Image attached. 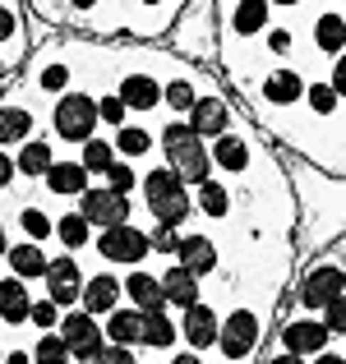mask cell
Masks as SVG:
<instances>
[{"mask_svg": "<svg viewBox=\"0 0 346 364\" xmlns=\"http://www.w3.org/2000/svg\"><path fill=\"white\" fill-rule=\"evenodd\" d=\"M28 360H33V364H70V350H65V341L56 337V332H42L37 346L28 350Z\"/></svg>", "mask_w": 346, "mask_h": 364, "instance_id": "obj_33", "label": "cell"}, {"mask_svg": "<svg viewBox=\"0 0 346 364\" xmlns=\"http://www.w3.org/2000/svg\"><path fill=\"white\" fill-rule=\"evenodd\" d=\"M79 217L88 226H120V222H130V198L125 194H111L107 185H88L79 194Z\"/></svg>", "mask_w": 346, "mask_h": 364, "instance_id": "obj_7", "label": "cell"}, {"mask_svg": "<svg viewBox=\"0 0 346 364\" xmlns=\"http://www.w3.org/2000/svg\"><path fill=\"white\" fill-rule=\"evenodd\" d=\"M189 134H199V139H217V134L231 129V107L222 97H199L194 107H189Z\"/></svg>", "mask_w": 346, "mask_h": 364, "instance_id": "obj_11", "label": "cell"}, {"mask_svg": "<svg viewBox=\"0 0 346 364\" xmlns=\"http://www.w3.org/2000/svg\"><path fill=\"white\" fill-rule=\"evenodd\" d=\"M111 148L120 152V157H148V152H152V134L139 129V124H120Z\"/></svg>", "mask_w": 346, "mask_h": 364, "instance_id": "obj_30", "label": "cell"}, {"mask_svg": "<svg viewBox=\"0 0 346 364\" xmlns=\"http://www.w3.org/2000/svg\"><path fill=\"white\" fill-rule=\"evenodd\" d=\"M9 180H14V157H9V152H0V194L9 189Z\"/></svg>", "mask_w": 346, "mask_h": 364, "instance_id": "obj_46", "label": "cell"}, {"mask_svg": "<svg viewBox=\"0 0 346 364\" xmlns=\"http://www.w3.org/2000/svg\"><path fill=\"white\" fill-rule=\"evenodd\" d=\"M328 332H323V323H314V318H295V323H286V332H282V346H286V355H319V350H328Z\"/></svg>", "mask_w": 346, "mask_h": 364, "instance_id": "obj_12", "label": "cell"}, {"mask_svg": "<svg viewBox=\"0 0 346 364\" xmlns=\"http://www.w3.org/2000/svg\"><path fill=\"white\" fill-rule=\"evenodd\" d=\"M46 189L61 198H79L83 189H88V171L79 166V161H51V171H46Z\"/></svg>", "mask_w": 346, "mask_h": 364, "instance_id": "obj_21", "label": "cell"}, {"mask_svg": "<svg viewBox=\"0 0 346 364\" xmlns=\"http://www.w3.org/2000/svg\"><path fill=\"white\" fill-rule=\"evenodd\" d=\"M268 364H305V360H300V355H286V350H282V355H273Z\"/></svg>", "mask_w": 346, "mask_h": 364, "instance_id": "obj_49", "label": "cell"}, {"mask_svg": "<svg viewBox=\"0 0 346 364\" xmlns=\"http://www.w3.org/2000/svg\"><path fill=\"white\" fill-rule=\"evenodd\" d=\"M342 42H346V18H342V9L319 14V23H314V46H319L323 55H332V60H337V55H342Z\"/></svg>", "mask_w": 346, "mask_h": 364, "instance_id": "obj_26", "label": "cell"}, {"mask_svg": "<svg viewBox=\"0 0 346 364\" xmlns=\"http://www.w3.org/2000/svg\"><path fill=\"white\" fill-rule=\"evenodd\" d=\"M0 74H5V60H0Z\"/></svg>", "mask_w": 346, "mask_h": 364, "instance_id": "obj_56", "label": "cell"}, {"mask_svg": "<svg viewBox=\"0 0 346 364\" xmlns=\"http://www.w3.org/2000/svg\"><path fill=\"white\" fill-rule=\"evenodd\" d=\"M162 102H167L171 111H189V107L199 102V97H194V83H189L185 74H180V79H171L167 88H162Z\"/></svg>", "mask_w": 346, "mask_h": 364, "instance_id": "obj_34", "label": "cell"}, {"mask_svg": "<svg viewBox=\"0 0 346 364\" xmlns=\"http://www.w3.org/2000/svg\"><path fill=\"white\" fill-rule=\"evenodd\" d=\"M98 254L107 258V263H143V258L152 254L148 249V231H139V226L120 222V226H107V231L98 235Z\"/></svg>", "mask_w": 346, "mask_h": 364, "instance_id": "obj_6", "label": "cell"}, {"mask_svg": "<svg viewBox=\"0 0 346 364\" xmlns=\"http://www.w3.org/2000/svg\"><path fill=\"white\" fill-rule=\"evenodd\" d=\"M33 139V111L23 107H0V152L14 148V143Z\"/></svg>", "mask_w": 346, "mask_h": 364, "instance_id": "obj_28", "label": "cell"}, {"mask_svg": "<svg viewBox=\"0 0 346 364\" xmlns=\"http://www.w3.org/2000/svg\"><path fill=\"white\" fill-rule=\"evenodd\" d=\"M70 5H74V9H88V5H98V0H70Z\"/></svg>", "mask_w": 346, "mask_h": 364, "instance_id": "obj_53", "label": "cell"}, {"mask_svg": "<svg viewBox=\"0 0 346 364\" xmlns=\"http://www.w3.org/2000/svg\"><path fill=\"white\" fill-rule=\"evenodd\" d=\"M51 231H56V235H61V245H65V249H70V254H74V249H83V245H88V240H93V226H88V222H83V217H79V213H65V217H61V222H56V226H51Z\"/></svg>", "mask_w": 346, "mask_h": 364, "instance_id": "obj_31", "label": "cell"}, {"mask_svg": "<svg viewBox=\"0 0 346 364\" xmlns=\"http://www.w3.org/2000/svg\"><path fill=\"white\" fill-rule=\"evenodd\" d=\"M176 332H180V337H185L194 350H208V346L217 341V309H213V304H204V300H194L189 309H180Z\"/></svg>", "mask_w": 346, "mask_h": 364, "instance_id": "obj_10", "label": "cell"}, {"mask_svg": "<svg viewBox=\"0 0 346 364\" xmlns=\"http://www.w3.org/2000/svg\"><path fill=\"white\" fill-rule=\"evenodd\" d=\"M115 161V148H111V139H88L83 143V157H79V166L88 171V176H107V166Z\"/></svg>", "mask_w": 346, "mask_h": 364, "instance_id": "obj_32", "label": "cell"}, {"mask_svg": "<svg viewBox=\"0 0 346 364\" xmlns=\"http://www.w3.org/2000/svg\"><path fill=\"white\" fill-rule=\"evenodd\" d=\"M157 286H162V300H167L171 309H189V304L204 295V291H199V277H189L180 263H171L167 272L157 277Z\"/></svg>", "mask_w": 346, "mask_h": 364, "instance_id": "obj_16", "label": "cell"}, {"mask_svg": "<svg viewBox=\"0 0 346 364\" xmlns=\"http://www.w3.org/2000/svg\"><path fill=\"white\" fill-rule=\"evenodd\" d=\"M139 323H143L139 309H111L102 337H107L111 346H130V350H134V346H139Z\"/></svg>", "mask_w": 346, "mask_h": 364, "instance_id": "obj_22", "label": "cell"}, {"mask_svg": "<svg viewBox=\"0 0 346 364\" xmlns=\"http://www.w3.org/2000/svg\"><path fill=\"white\" fill-rule=\"evenodd\" d=\"M28 309H33L28 286L19 282V277H5V282H0V323L19 328V323H28Z\"/></svg>", "mask_w": 346, "mask_h": 364, "instance_id": "obj_20", "label": "cell"}, {"mask_svg": "<svg viewBox=\"0 0 346 364\" xmlns=\"http://www.w3.org/2000/svg\"><path fill=\"white\" fill-rule=\"evenodd\" d=\"M176 263L185 267L189 277H208L217 272V245L208 235H180L176 240Z\"/></svg>", "mask_w": 346, "mask_h": 364, "instance_id": "obj_13", "label": "cell"}, {"mask_svg": "<svg viewBox=\"0 0 346 364\" xmlns=\"http://www.w3.org/2000/svg\"><path fill=\"white\" fill-rule=\"evenodd\" d=\"M328 88L337 92V97H342V88H346V65H342V55L332 60V79H328Z\"/></svg>", "mask_w": 346, "mask_h": 364, "instance_id": "obj_47", "label": "cell"}, {"mask_svg": "<svg viewBox=\"0 0 346 364\" xmlns=\"http://www.w3.org/2000/svg\"><path fill=\"white\" fill-rule=\"evenodd\" d=\"M115 97L125 102V111H157L162 107V83L152 74H125Z\"/></svg>", "mask_w": 346, "mask_h": 364, "instance_id": "obj_14", "label": "cell"}, {"mask_svg": "<svg viewBox=\"0 0 346 364\" xmlns=\"http://www.w3.org/2000/svg\"><path fill=\"white\" fill-rule=\"evenodd\" d=\"M5 258H9V267H14L19 282H33V277H42V272H46V263H51V258L42 254V245H33V240L5 249Z\"/></svg>", "mask_w": 346, "mask_h": 364, "instance_id": "obj_25", "label": "cell"}, {"mask_svg": "<svg viewBox=\"0 0 346 364\" xmlns=\"http://www.w3.org/2000/svg\"><path fill=\"white\" fill-rule=\"evenodd\" d=\"M176 226H157V231L148 235V249H157V254H176Z\"/></svg>", "mask_w": 346, "mask_h": 364, "instance_id": "obj_41", "label": "cell"}, {"mask_svg": "<svg viewBox=\"0 0 346 364\" xmlns=\"http://www.w3.org/2000/svg\"><path fill=\"white\" fill-rule=\"evenodd\" d=\"M51 161H56L51 143H46V139H28L23 148H19L14 176H28V180H37V176H46V171H51Z\"/></svg>", "mask_w": 346, "mask_h": 364, "instance_id": "obj_24", "label": "cell"}, {"mask_svg": "<svg viewBox=\"0 0 346 364\" xmlns=\"http://www.w3.org/2000/svg\"><path fill=\"white\" fill-rule=\"evenodd\" d=\"M9 249V235H5V222H0V254H5Z\"/></svg>", "mask_w": 346, "mask_h": 364, "instance_id": "obj_52", "label": "cell"}, {"mask_svg": "<svg viewBox=\"0 0 346 364\" xmlns=\"http://www.w3.org/2000/svg\"><path fill=\"white\" fill-rule=\"evenodd\" d=\"M300 97H305V79L295 70H286V65L263 79V102H273V107H295Z\"/></svg>", "mask_w": 346, "mask_h": 364, "instance_id": "obj_19", "label": "cell"}, {"mask_svg": "<svg viewBox=\"0 0 346 364\" xmlns=\"http://www.w3.org/2000/svg\"><path fill=\"white\" fill-rule=\"evenodd\" d=\"M171 364H204V360H199V355H185V350H180V355L171 360Z\"/></svg>", "mask_w": 346, "mask_h": 364, "instance_id": "obj_51", "label": "cell"}, {"mask_svg": "<svg viewBox=\"0 0 346 364\" xmlns=\"http://www.w3.org/2000/svg\"><path fill=\"white\" fill-rule=\"evenodd\" d=\"M268 0H236V9H231V33L240 37H258L268 28Z\"/></svg>", "mask_w": 346, "mask_h": 364, "instance_id": "obj_23", "label": "cell"}, {"mask_svg": "<svg viewBox=\"0 0 346 364\" xmlns=\"http://www.w3.org/2000/svg\"><path fill=\"white\" fill-rule=\"evenodd\" d=\"M65 83H70V70H65V65H46V70H42V88L61 92Z\"/></svg>", "mask_w": 346, "mask_h": 364, "instance_id": "obj_43", "label": "cell"}, {"mask_svg": "<svg viewBox=\"0 0 346 364\" xmlns=\"http://www.w3.org/2000/svg\"><path fill=\"white\" fill-rule=\"evenodd\" d=\"M258 341H263V323H258V314L254 309H231L226 318L217 323V341H213V346L222 350V360L240 364V360H249L258 350Z\"/></svg>", "mask_w": 346, "mask_h": 364, "instance_id": "obj_3", "label": "cell"}, {"mask_svg": "<svg viewBox=\"0 0 346 364\" xmlns=\"http://www.w3.org/2000/svg\"><path fill=\"white\" fill-rule=\"evenodd\" d=\"M42 282H46V300H51L56 309H74V300H79V291H83V267H79V258H74V254L51 258V263H46V272H42Z\"/></svg>", "mask_w": 346, "mask_h": 364, "instance_id": "obj_8", "label": "cell"}, {"mask_svg": "<svg viewBox=\"0 0 346 364\" xmlns=\"http://www.w3.org/2000/svg\"><path fill=\"white\" fill-rule=\"evenodd\" d=\"M305 97H310V107H314V116H337V107H342V97L328 88V83H314V88H305Z\"/></svg>", "mask_w": 346, "mask_h": 364, "instance_id": "obj_36", "label": "cell"}, {"mask_svg": "<svg viewBox=\"0 0 346 364\" xmlns=\"http://www.w3.org/2000/svg\"><path fill=\"white\" fill-rule=\"evenodd\" d=\"M194 189H199V198H194V203H199V213H204V217L222 222V217L231 213V194H226V185H222V180H204V185H194Z\"/></svg>", "mask_w": 346, "mask_h": 364, "instance_id": "obj_29", "label": "cell"}, {"mask_svg": "<svg viewBox=\"0 0 346 364\" xmlns=\"http://www.w3.org/2000/svg\"><path fill=\"white\" fill-rule=\"evenodd\" d=\"M314 364H346V360H342V350H332V355H328V350H319V360H314Z\"/></svg>", "mask_w": 346, "mask_h": 364, "instance_id": "obj_48", "label": "cell"}, {"mask_svg": "<svg viewBox=\"0 0 346 364\" xmlns=\"http://www.w3.org/2000/svg\"><path fill=\"white\" fill-rule=\"evenodd\" d=\"M268 5H305V0H268Z\"/></svg>", "mask_w": 346, "mask_h": 364, "instance_id": "obj_54", "label": "cell"}, {"mask_svg": "<svg viewBox=\"0 0 346 364\" xmlns=\"http://www.w3.org/2000/svg\"><path fill=\"white\" fill-rule=\"evenodd\" d=\"M208 161H213L217 171H226V176H240V171H249V143L236 139V134H217L213 148H208Z\"/></svg>", "mask_w": 346, "mask_h": 364, "instance_id": "obj_17", "label": "cell"}, {"mask_svg": "<svg viewBox=\"0 0 346 364\" xmlns=\"http://www.w3.org/2000/svg\"><path fill=\"white\" fill-rule=\"evenodd\" d=\"M107 189H111V194H125V198H130V189H139V176H134L130 161L115 157L111 166H107Z\"/></svg>", "mask_w": 346, "mask_h": 364, "instance_id": "obj_35", "label": "cell"}, {"mask_svg": "<svg viewBox=\"0 0 346 364\" xmlns=\"http://www.w3.org/2000/svg\"><path fill=\"white\" fill-rule=\"evenodd\" d=\"M143 5H167V0H143Z\"/></svg>", "mask_w": 346, "mask_h": 364, "instance_id": "obj_55", "label": "cell"}, {"mask_svg": "<svg viewBox=\"0 0 346 364\" xmlns=\"http://www.w3.org/2000/svg\"><path fill=\"white\" fill-rule=\"evenodd\" d=\"M93 364H139V360H134V350H130V346H102Z\"/></svg>", "mask_w": 346, "mask_h": 364, "instance_id": "obj_42", "label": "cell"}, {"mask_svg": "<svg viewBox=\"0 0 346 364\" xmlns=\"http://www.w3.org/2000/svg\"><path fill=\"white\" fill-rule=\"evenodd\" d=\"M176 323L167 318V309H157V314H143V323H139V346H157V350H171L176 346Z\"/></svg>", "mask_w": 346, "mask_h": 364, "instance_id": "obj_27", "label": "cell"}, {"mask_svg": "<svg viewBox=\"0 0 346 364\" xmlns=\"http://www.w3.org/2000/svg\"><path fill=\"white\" fill-rule=\"evenodd\" d=\"M125 116H130V111H125V102L115 97V92H107V97H98V120H107V124H115V129H120V124H125Z\"/></svg>", "mask_w": 346, "mask_h": 364, "instance_id": "obj_40", "label": "cell"}, {"mask_svg": "<svg viewBox=\"0 0 346 364\" xmlns=\"http://www.w3.org/2000/svg\"><path fill=\"white\" fill-rule=\"evenodd\" d=\"M5 364H33V360H28V350H14V355H5Z\"/></svg>", "mask_w": 346, "mask_h": 364, "instance_id": "obj_50", "label": "cell"}, {"mask_svg": "<svg viewBox=\"0 0 346 364\" xmlns=\"http://www.w3.org/2000/svg\"><path fill=\"white\" fill-rule=\"evenodd\" d=\"M162 152H167V171H176L180 185H204V180H213V161H208V148L199 134H189V124L171 120L167 129H162Z\"/></svg>", "mask_w": 346, "mask_h": 364, "instance_id": "obj_1", "label": "cell"}, {"mask_svg": "<svg viewBox=\"0 0 346 364\" xmlns=\"http://www.w3.org/2000/svg\"><path fill=\"white\" fill-rule=\"evenodd\" d=\"M79 304H83V314H111L115 304H120V282H115L111 272H98V277H88L83 282V291H79Z\"/></svg>", "mask_w": 346, "mask_h": 364, "instance_id": "obj_15", "label": "cell"}, {"mask_svg": "<svg viewBox=\"0 0 346 364\" xmlns=\"http://www.w3.org/2000/svg\"><path fill=\"white\" fill-rule=\"evenodd\" d=\"M51 124H56V134H61L65 143H88L93 139V129H98V97H88V92H61V102H56V111H51Z\"/></svg>", "mask_w": 346, "mask_h": 364, "instance_id": "obj_4", "label": "cell"}, {"mask_svg": "<svg viewBox=\"0 0 346 364\" xmlns=\"http://www.w3.org/2000/svg\"><path fill=\"white\" fill-rule=\"evenodd\" d=\"M120 295H130L139 314L167 309V300H162V286H157V277H152V272H130V277L120 282Z\"/></svg>", "mask_w": 346, "mask_h": 364, "instance_id": "obj_18", "label": "cell"}, {"mask_svg": "<svg viewBox=\"0 0 346 364\" xmlns=\"http://www.w3.org/2000/svg\"><path fill=\"white\" fill-rule=\"evenodd\" d=\"M342 291H346L342 258H332V263H314L310 272H305V282H300V304H305V309H323V304L337 300Z\"/></svg>", "mask_w": 346, "mask_h": 364, "instance_id": "obj_9", "label": "cell"}, {"mask_svg": "<svg viewBox=\"0 0 346 364\" xmlns=\"http://www.w3.org/2000/svg\"><path fill=\"white\" fill-rule=\"evenodd\" d=\"M19 222H23V231H28V240H33V245H42L46 235H51V217H46L42 208H23Z\"/></svg>", "mask_w": 346, "mask_h": 364, "instance_id": "obj_37", "label": "cell"}, {"mask_svg": "<svg viewBox=\"0 0 346 364\" xmlns=\"http://www.w3.org/2000/svg\"><path fill=\"white\" fill-rule=\"evenodd\" d=\"M28 323H37L42 332H56V323H61V309H56L51 300H33V309H28Z\"/></svg>", "mask_w": 346, "mask_h": 364, "instance_id": "obj_39", "label": "cell"}, {"mask_svg": "<svg viewBox=\"0 0 346 364\" xmlns=\"http://www.w3.org/2000/svg\"><path fill=\"white\" fill-rule=\"evenodd\" d=\"M139 194H143V203H148V213L157 217V226H185L189 213H194L189 189L180 185L176 171H167V166L148 171V176L139 180Z\"/></svg>", "mask_w": 346, "mask_h": 364, "instance_id": "obj_2", "label": "cell"}, {"mask_svg": "<svg viewBox=\"0 0 346 364\" xmlns=\"http://www.w3.org/2000/svg\"><path fill=\"white\" fill-rule=\"evenodd\" d=\"M56 337L65 341L70 360H79V364H93V360H98V350L107 346V337H102L98 318H93V314H83V309L61 314V323H56Z\"/></svg>", "mask_w": 346, "mask_h": 364, "instance_id": "obj_5", "label": "cell"}, {"mask_svg": "<svg viewBox=\"0 0 346 364\" xmlns=\"http://www.w3.org/2000/svg\"><path fill=\"white\" fill-rule=\"evenodd\" d=\"M14 37H19V18H14V9H5V5H0V46H5V42H14Z\"/></svg>", "mask_w": 346, "mask_h": 364, "instance_id": "obj_44", "label": "cell"}, {"mask_svg": "<svg viewBox=\"0 0 346 364\" xmlns=\"http://www.w3.org/2000/svg\"><path fill=\"white\" fill-rule=\"evenodd\" d=\"M323 332H328L332 341H342V332H346V300L342 295L323 304Z\"/></svg>", "mask_w": 346, "mask_h": 364, "instance_id": "obj_38", "label": "cell"}, {"mask_svg": "<svg viewBox=\"0 0 346 364\" xmlns=\"http://www.w3.org/2000/svg\"><path fill=\"white\" fill-rule=\"evenodd\" d=\"M268 51L286 55V51H291V33H286V28H273V33H268Z\"/></svg>", "mask_w": 346, "mask_h": 364, "instance_id": "obj_45", "label": "cell"}]
</instances>
